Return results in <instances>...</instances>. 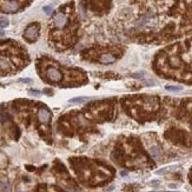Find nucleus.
Returning a JSON list of instances; mask_svg holds the SVG:
<instances>
[{"label":"nucleus","instance_id":"aec40b11","mask_svg":"<svg viewBox=\"0 0 192 192\" xmlns=\"http://www.w3.org/2000/svg\"><path fill=\"white\" fill-rule=\"evenodd\" d=\"M176 186H177L176 184H170V185H169V187H176Z\"/></svg>","mask_w":192,"mask_h":192},{"label":"nucleus","instance_id":"0eeeda50","mask_svg":"<svg viewBox=\"0 0 192 192\" xmlns=\"http://www.w3.org/2000/svg\"><path fill=\"white\" fill-rule=\"evenodd\" d=\"M88 99H90L88 97H74L70 99V103L71 104H83V103H86Z\"/></svg>","mask_w":192,"mask_h":192},{"label":"nucleus","instance_id":"dca6fc26","mask_svg":"<svg viewBox=\"0 0 192 192\" xmlns=\"http://www.w3.org/2000/svg\"><path fill=\"white\" fill-rule=\"evenodd\" d=\"M132 77H133V78H143V77H144V72L134 73V74H132Z\"/></svg>","mask_w":192,"mask_h":192},{"label":"nucleus","instance_id":"39448f33","mask_svg":"<svg viewBox=\"0 0 192 192\" xmlns=\"http://www.w3.org/2000/svg\"><path fill=\"white\" fill-rule=\"evenodd\" d=\"M38 119H39L40 123L47 124L51 119V113L46 109H40L39 111H38Z\"/></svg>","mask_w":192,"mask_h":192},{"label":"nucleus","instance_id":"412c9836","mask_svg":"<svg viewBox=\"0 0 192 192\" xmlns=\"http://www.w3.org/2000/svg\"><path fill=\"white\" fill-rule=\"evenodd\" d=\"M165 192H178V191H165Z\"/></svg>","mask_w":192,"mask_h":192},{"label":"nucleus","instance_id":"9d476101","mask_svg":"<svg viewBox=\"0 0 192 192\" xmlns=\"http://www.w3.org/2000/svg\"><path fill=\"white\" fill-rule=\"evenodd\" d=\"M165 88L168 90V91H173V92H177V91H180V90L183 88L182 86H178V85H166Z\"/></svg>","mask_w":192,"mask_h":192},{"label":"nucleus","instance_id":"ddd939ff","mask_svg":"<svg viewBox=\"0 0 192 192\" xmlns=\"http://www.w3.org/2000/svg\"><path fill=\"white\" fill-rule=\"evenodd\" d=\"M0 189H1V192H11L9 185L7 183H1L0 184Z\"/></svg>","mask_w":192,"mask_h":192},{"label":"nucleus","instance_id":"f8f14e48","mask_svg":"<svg viewBox=\"0 0 192 192\" xmlns=\"http://www.w3.org/2000/svg\"><path fill=\"white\" fill-rule=\"evenodd\" d=\"M28 94H30L31 97H39V96L41 94V92H40V91H38V90L31 88V90H28Z\"/></svg>","mask_w":192,"mask_h":192},{"label":"nucleus","instance_id":"7ed1b4c3","mask_svg":"<svg viewBox=\"0 0 192 192\" xmlns=\"http://www.w3.org/2000/svg\"><path fill=\"white\" fill-rule=\"evenodd\" d=\"M20 7L19 3L17 0H7V1L4 3L3 7H1V11L3 12H6V13H12V12H16L18 11Z\"/></svg>","mask_w":192,"mask_h":192},{"label":"nucleus","instance_id":"f3484780","mask_svg":"<svg viewBox=\"0 0 192 192\" xmlns=\"http://www.w3.org/2000/svg\"><path fill=\"white\" fill-rule=\"evenodd\" d=\"M20 81H21V83H25V84H30V83H32V79H31V78H21Z\"/></svg>","mask_w":192,"mask_h":192},{"label":"nucleus","instance_id":"f257e3e1","mask_svg":"<svg viewBox=\"0 0 192 192\" xmlns=\"http://www.w3.org/2000/svg\"><path fill=\"white\" fill-rule=\"evenodd\" d=\"M38 35H39V25L38 24L30 25L24 32V38L28 41H35Z\"/></svg>","mask_w":192,"mask_h":192},{"label":"nucleus","instance_id":"423d86ee","mask_svg":"<svg viewBox=\"0 0 192 192\" xmlns=\"http://www.w3.org/2000/svg\"><path fill=\"white\" fill-rule=\"evenodd\" d=\"M114 61H116V58H114L112 54H109V53L103 54L100 57V62L103 64V65H109V64H112Z\"/></svg>","mask_w":192,"mask_h":192},{"label":"nucleus","instance_id":"6ab92c4d","mask_svg":"<svg viewBox=\"0 0 192 192\" xmlns=\"http://www.w3.org/2000/svg\"><path fill=\"white\" fill-rule=\"evenodd\" d=\"M4 34H5V32L3 30H0V37H4Z\"/></svg>","mask_w":192,"mask_h":192},{"label":"nucleus","instance_id":"4468645a","mask_svg":"<svg viewBox=\"0 0 192 192\" xmlns=\"http://www.w3.org/2000/svg\"><path fill=\"white\" fill-rule=\"evenodd\" d=\"M171 65L172 66H179V59L178 58H171Z\"/></svg>","mask_w":192,"mask_h":192},{"label":"nucleus","instance_id":"f03ea898","mask_svg":"<svg viewBox=\"0 0 192 192\" xmlns=\"http://www.w3.org/2000/svg\"><path fill=\"white\" fill-rule=\"evenodd\" d=\"M46 78L51 81H54V83H58L62 79V74L61 72L56 69V67H48L47 71H46Z\"/></svg>","mask_w":192,"mask_h":192},{"label":"nucleus","instance_id":"4be33fe9","mask_svg":"<svg viewBox=\"0 0 192 192\" xmlns=\"http://www.w3.org/2000/svg\"><path fill=\"white\" fill-rule=\"evenodd\" d=\"M150 192H159V191H150Z\"/></svg>","mask_w":192,"mask_h":192},{"label":"nucleus","instance_id":"2eb2a0df","mask_svg":"<svg viewBox=\"0 0 192 192\" xmlns=\"http://www.w3.org/2000/svg\"><path fill=\"white\" fill-rule=\"evenodd\" d=\"M44 12L46 14H51V13H52V7H51V6H45L44 7Z\"/></svg>","mask_w":192,"mask_h":192},{"label":"nucleus","instance_id":"20e7f679","mask_svg":"<svg viewBox=\"0 0 192 192\" xmlns=\"http://www.w3.org/2000/svg\"><path fill=\"white\" fill-rule=\"evenodd\" d=\"M53 22H54V26L56 27L62 28V27H65V25L67 24V17L64 14V13H58L57 16H54Z\"/></svg>","mask_w":192,"mask_h":192},{"label":"nucleus","instance_id":"1a4fd4ad","mask_svg":"<svg viewBox=\"0 0 192 192\" xmlns=\"http://www.w3.org/2000/svg\"><path fill=\"white\" fill-rule=\"evenodd\" d=\"M149 152H150L151 157L155 158V159H158V158L160 157V151H159L157 147H151V149L149 150Z\"/></svg>","mask_w":192,"mask_h":192},{"label":"nucleus","instance_id":"a211bd4d","mask_svg":"<svg viewBox=\"0 0 192 192\" xmlns=\"http://www.w3.org/2000/svg\"><path fill=\"white\" fill-rule=\"evenodd\" d=\"M150 184H151V185H153V186H158V185L160 184V182H159V180H152Z\"/></svg>","mask_w":192,"mask_h":192},{"label":"nucleus","instance_id":"6e6552de","mask_svg":"<svg viewBox=\"0 0 192 192\" xmlns=\"http://www.w3.org/2000/svg\"><path fill=\"white\" fill-rule=\"evenodd\" d=\"M11 65L6 58H0V71H7L9 70Z\"/></svg>","mask_w":192,"mask_h":192},{"label":"nucleus","instance_id":"9b49d317","mask_svg":"<svg viewBox=\"0 0 192 192\" xmlns=\"http://www.w3.org/2000/svg\"><path fill=\"white\" fill-rule=\"evenodd\" d=\"M9 24V20L6 17H0V27H7Z\"/></svg>","mask_w":192,"mask_h":192}]
</instances>
